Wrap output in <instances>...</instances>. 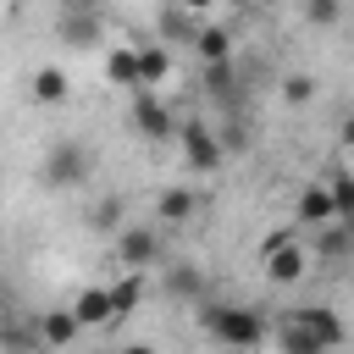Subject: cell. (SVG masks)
Instances as JSON below:
<instances>
[{"label": "cell", "mask_w": 354, "mask_h": 354, "mask_svg": "<svg viewBox=\"0 0 354 354\" xmlns=\"http://www.w3.org/2000/svg\"><path fill=\"white\" fill-rule=\"evenodd\" d=\"M116 254H122L127 271H149V266H160V232L149 221H127L116 232Z\"/></svg>", "instance_id": "8992f818"}, {"label": "cell", "mask_w": 354, "mask_h": 354, "mask_svg": "<svg viewBox=\"0 0 354 354\" xmlns=\"http://www.w3.org/2000/svg\"><path fill=\"white\" fill-rule=\"evenodd\" d=\"M166 293H171V299H188V304H205V277H199V266H188V260L166 266Z\"/></svg>", "instance_id": "9a60e30c"}, {"label": "cell", "mask_w": 354, "mask_h": 354, "mask_svg": "<svg viewBox=\"0 0 354 354\" xmlns=\"http://www.w3.org/2000/svg\"><path fill=\"white\" fill-rule=\"evenodd\" d=\"M105 83L138 94V44H111L105 50Z\"/></svg>", "instance_id": "7c38bea8"}, {"label": "cell", "mask_w": 354, "mask_h": 354, "mask_svg": "<svg viewBox=\"0 0 354 354\" xmlns=\"http://www.w3.org/2000/svg\"><path fill=\"white\" fill-rule=\"evenodd\" d=\"M293 216H299L304 227H315V232L337 227V194H332V183H310V188H299Z\"/></svg>", "instance_id": "9c48e42d"}, {"label": "cell", "mask_w": 354, "mask_h": 354, "mask_svg": "<svg viewBox=\"0 0 354 354\" xmlns=\"http://www.w3.org/2000/svg\"><path fill=\"white\" fill-rule=\"evenodd\" d=\"M282 100H288V105H310V100H315V77H310V72H288V77H282Z\"/></svg>", "instance_id": "7402d4cb"}, {"label": "cell", "mask_w": 354, "mask_h": 354, "mask_svg": "<svg viewBox=\"0 0 354 354\" xmlns=\"http://www.w3.org/2000/svg\"><path fill=\"white\" fill-rule=\"evenodd\" d=\"M277 354H326V348H321V343H315V337L288 315V321L277 326Z\"/></svg>", "instance_id": "d6986e66"}, {"label": "cell", "mask_w": 354, "mask_h": 354, "mask_svg": "<svg viewBox=\"0 0 354 354\" xmlns=\"http://www.w3.org/2000/svg\"><path fill=\"white\" fill-rule=\"evenodd\" d=\"M72 315L83 321V332H88V326H116L111 288H105V282H88V288H77V293H72Z\"/></svg>", "instance_id": "30bf717a"}, {"label": "cell", "mask_w": 354, "mask_h": 354, "mask_svg": "<svg viewBox=\"0 0 354 354\" xmlns=\"http://www.w3.org/2000/svg\"><path fill=\"white\" fill-rule=\"evenodd\" d=\"M66 94H72V83H66L61 66H39V72H33V100H39V105H61Z\"/></svg>", "instance_id": "ac0fdd59"}, {"label": "cell", "mask_w": 354, "mask_h": 354, "mask_svg": "<svg viewBox=\"0 0 354 354\" xmlns=\"http://www.w3.org/2000/svg\"><path fill=\"white\" fill-rule=\"evenodd\" d=\"M127 127H133L138 138L160 144V138H177V127H183V122L166 111V100H160V94H149V88H144V94H133V105H127Z\"/></svg>", "instance_id": "277c9868"}, {"label": "cell", "mask_w": 354, "mask_h": 354, "mask_svg": "<svg viewBox=\"0 0 354 354\" xmlns=\"http://www.w3.org/2000/svg\"><path fill=\"white\" fill-rule=\"evenodd\" d=\"M166 77H171V50L166 44H138V94L144 88L155 94Z\"/></svg>", "instance_id": "5bb4252c"}, {"label": "cell", "mask_w": 354, "mask_h": 354, "mask_svg": "<svg viewBox=\"0 0 354 354\" xmlns=\"http://www.w3.org/2000/svg\"><path fill=\"white\" fill-rule=\"evenodd\" d=\"M293 321H299V326H304V332H310L326 354L348 343V326H343V315H337L332 304H299V310H293Z\"/></svg>", "instance_id": "52a82bcc"}, {"label": "cell", "mask_w": 354, "mask_h": 354, "mask_svg": "<svg viewBox=\"0 0 354 354\" xmlns=\"http://www.w3.org/2000/svg\"><path fill=\"white\" fill-rule=\"evenodd\" d=\"M304 17H310V28H332L343 17V6L337 0H304Z\"/></svg>", "instance_id": "603a6c76"}, {"label": "cell", "mask_w": 354, "mask_h": 354, "mask_svg": "<svg viewBox=\"0 0 354 354\" xmlns=\"http://www.w3.org/2000/svg\"><path fill=\"white\" fill-rule=\"evenodd\" d=\"M116 354H155V343H122Z\"/></svg>", "instance_id": "484cf974"}, {"label": "cell", "mask_w": 354, "mask_h": 354, "mask_svg": "<svg viewBox=\"0 0 354 354\" xmlns=\"http://www.w3.org/2000/svg\"><path fill=\"white\" fill-rule=\"evenodd\" d=\"M194 50L205 55V66H216V61L232 55V33H227V28H199V33H194Z\"/></svg>", "instance_id": "ffe728a7"}, {"label": "cell", "mask_w": 354, "mask_h": 354, "mask_svg": "<svg viewBox=\"0 0 354 354\" xmlns=\"http://www.w3.org/2000/svg\"><path fill=\"white\" fill-rule=\"evenodd\" d=\"M332 194H337V227L354 232V177L348 171H332Z\"/></svg>", "instance_id": "44dd1931"}, {"label": "cell", "mask_w": 354, "mask_h": 354, "mask_svg": "<svg viewBox=\"0 0 354 354\" xmlns=\"http://www.w3.org/2000/svg\"><path fill=\"white\" fill-rule=\"evenodd\" d=\"M337 133H343V149H354V116H348V122H343Z\"/></svg>", "instance_id": "4316f807"}, {"label": "cell", "mask_w": 354, "mask_h": 354, "mask_svg": "<svg viewBox=\"0 0 354 354\" xmlns=\"http://www.w3.org/2000/svg\"><path fill=\"white\" fill-rule=\"evenodd\" d=\"M205 88H210V94H227V88H232V66H227V61L205 66Z\"/></svg>", "instance_id": "cb8c5ba5"}, {"label": "cell", "mask_w": 354, "mask_h": 354, "mask_svg": "<svg viewBox=\"0 0 354 354\" xmlns=\"http://www.w3.org/2000/svg\"><path fill=\"white\" fill-rule=\"evenodd\" d=\"M94 166H100V155H94L88 144L61 138V144L44 149V160H39V183H44L50 194H66V188H83V183L94 177Z\"/></svg>", "instance_id": "7a4b0ae2"}, {"label": "cell", "mask_w": 354, "mask_h": 354, "mask_svg": "<svg viewBox=\"0 0 354 354\" xmlns=\"http://www.w3.org/2000/svg\"><path fill=\"white\" fill-rule=\"evenodd\" d=\"M77 332H83V321L72 315V304H61V310H44V315H39V343H44V354L72 348V343H77Z\"/></svg>", "instance_id": "8fae6325"}, {"label": "cell", "mask_w": 354, "mask_h": 354, "mask_svg": "<svg viewBox=\"0 0 354 354\" xmlns=\"http://www.w3.org/2000/svg\"><path fill=\"white\" fill-rule=\"evenodd\" d=\"M177 149H183V166L188 171H221V160H227L221 133H210L205 122H183L177 127Z\"/></svg>", "instance_id": "5b68a950"}, {"label": "cell", "mask_w": 354, "mask_h": 354, "mask_svg": "<svg viewBox=\"0 0 354 354\" xmlns=\"http://www.w3.org/2000/svg\"><path fill=\"white\" fill-rule=\"evenodd\" d=\"M260 266H266V282L299 288L304 271H310V249H304L293 232H271V238H260Z\"/></svg>", "instance_id": "3957f363"}, {"label": "cell", "mask_w": 354, "mask_h": 354, "mask_svg": "<svg viewBox=\"0 0 354 354\" xmlns=\"http://www.w3.org/2000/svg\"><path fill=\"white\" fill-rule=\"evenodd\" d=\"M199 326L227 348V354H249V348H260L266 343V315L254 310V304H199Z\"/></svg>", "instance_id": "6da1fadb"}, {"label": "cell", "mask_w": 354, "mask_h": 354, "mask_svg": "<svg viewBox=\"0 0 354 354\" xmlns=\"http://www.w3.org/2000/svg\"><path fill=\"white\" fill-rule=\"evenodd\" d=\"M171 6H177V11H210L216 0H171Z\"/></svg>", "instance_id": "d4e9b609"}, {"label": "cell", "mask_w": 354, "mask_h": 354, "mask_svg": "<svg viewBox=\"0 0 354 354\" xmlns=\"http://www.w3.org/2000/svg\"><path fill=\"white\" fill-rule=\"evenodd\" d=\"M111 304H116V326L144 304V271H127L122 282H111Z\"/></svg>", "instance_id": "e0dca14e"}, {"label": "cell", "mask_w": 354, "mask_h": 354, "mask_svg": "<svg viewBox=\"0 0 354 354\" xmlns=\"http://www.w3.org/2000/svg\"><path fill=\"white\" fill-rule=\"evenodd\" d=\"M55 33H61V44H72V50L100 44V11H94V0H72V6L61 11Z\"/></svg>", "instance_id": "ba28073f"}, {"label": "cell", "mask_w": 354, "mask_h": 354, "mask_svg": "<svg viewBox=\"0 0 354 354\" xmlns=\"http://www.w3.org/2000/svg\"><path fill=\"white\" fill-rule=\"evenodd\" d=\"M83 221H88V232H122V227H127V205H122V194H105V199H94Z\"/></svg>", "instance_id": "2e32d148"}, {"label": "cell", "mask_w": 354, "mask_h": 354, "mask_svg": "<svg viewBox=\"0 0 354 354\" xmlns=\"http://www.w3.org/2000/svg\"><path fill=\"white\" fill-rule=\"evenodd\" d=\"M199 216V199H194V188H160L155 194V221H166V227H183V221H194Z\"/></svg>", "instance_id": "4fadbf2b"}]
</instances>
